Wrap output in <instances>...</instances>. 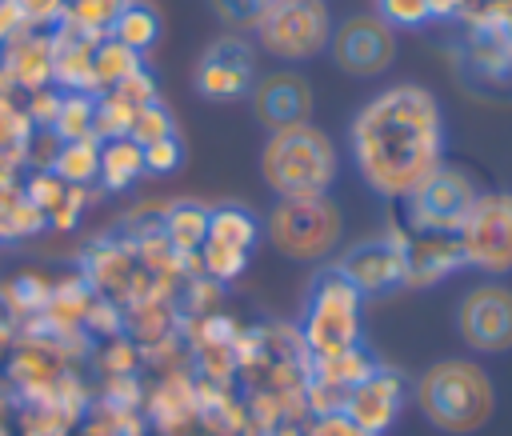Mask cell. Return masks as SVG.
Listing matches in <instances>:
<instances>
[{
  "label": "cell",
  "mask_w": 512,
  "mask_h": 436,
  "mask_svg": "<svg viewBox=\"0 0 512 436\" xmlns=\"http://www.w3.org/2000/svg\"><path fill=\"white\" fill-rule=\"evenodd\" d=\"M144 176V148L132 136L104 140L100 144V188L104 192H128Z\"/></svg>",
  "instance_id": "cell-19"
},
{
  "label": "cell",
  "mask_w": 512,
  "mask_h": 436,
  "mask_svg": "<svg viewBox=\"0 0 512 436\" xmlns=\"http://www.w3.org/2000/svg\"><path fill=\"white\" fill-rule=\"evenodd\" d=\"M124 4L128 0H64V12L56 20V28H68V32L88 36V40H104Z\"/></svg>",
  "instance_id": "cell-22"
},
{
  "label": "cell",
  "mask_w": 512,
  "mask_h": 436,
  "mask_svg": "<svg viewBox=\"0 0 512 436\" xmlns=\"http://www.w3.org/2000/svg\"><path fill=\"white\" fill-rule=\"evenodd\" d=\"M404 236L408 232H388L376 240H360L348 248L332 268L360 292V296H380L404 284Z\"/></svg>",
  "instance_id": "cell-12"
},
{
  "label": "cell",
  "mask_w": 512,
  "mask_h": 436,
  "mask_svg": "<svg viewBox=\"0 0 512 436\" xmlns=\"http://www.w3.org/2000/svg\"><path fill=\"white\" fill-rule=\"evenodd\" d=\"M464 268L456 232H408L404 236V288H428Z\"/></svg>",
  "instance_id": "cell-15"
},
{
  "label": "cell",
  "mask_w": 512,
  "mask_h": 436,
  "mask_svg": "<svg viewBox=\"0 0 512 436\" xmlns=\"http://www.w3.org/2000/svg\"><path fill=\"white\" fill-rule=\"evenodd\" d=\"M372 372H376V360H372L360 344L348 348V352H336V356L308 360V380L320 384V388H328V392H336L340 400H348V392H352L364 376H372Z\"/></svg>",
  "instance_id": "cell-18"
},
{
  "label": "cell",
  "mask_w": 512,
  "mask_h": 436,
  "mask_svg": "<svg viewBox=\"0 0 512 436\" xmlns=\"http://www.w3.org/2000/svg\"><path fill=\"white\" fill-rule=\"evenodd\" d=\"M304 436H368V432L360 424H352L344 412H324V416H312Z\"/></svg>",
  "instance_id": "cell-32"
},
{
  "label": "cell",
  "mask_w": 512,
  "mask_h": 436,
  "mask_svg": "<svg viewBox=\"0 0 512 436\" xmlns=\"http://www.w3.org/2000/svg\"><path fill=\"white\" fill-rule=\"evenodd\" d=\"M252 84H256V48L240 40V32H228L204 48L196 64V92L204 100L228 104V100L248 96Z\"/></svg>",
  "instance_id": "cell-11"
},
{
  "label": "cell",
  "mask_w": 512,
  "mask_h": 436,
  "mask_svg": "<svg viewBox=\"0 0 512 436\" xmlns=\"http://www.w3.org/2000/svg\"><path fill=\"white\" fill-rule=\"evenodd\" d=\"M360 328H364V296L336 272L324 268L304 300V320H300V340L308 360L320 356H336L360 344Z\"/></svg>",
  "instance_id": "cell-5"
},
{
  "label": "cell",
  "mask_w": 512,
  "mask_h": 436,
  "mask_svg": "<svg viewBox=\"0 0 512 436\" xmlns=\"http://www.w3.org/2000/svg\"><path fill=\"white\" fill-rule=\"evenodd\" d=\"M260 228L280 256L296 264H320L340 248L344 216L332 196H292L276 200Z\"/></svg>",
  "instance_id": "cell-4"
},
{
  "label": "cell",
  "mask_w": 512,
  "mask_h": 436,
  "mask_svg": "<svg viewBox=\"0 0 512 436\" xmlns=\"http://www.w3.org/2000/svg\"><path fill=\"white\" fill-rule=\"evenodd\" d=\"M160 236H164V244H168L176 256L196 260V252H200V244H204V236H208V208H200V204H192V200L172 204V208L164 212Z\"/></svg>",
  "instance_id": "cell-20"
},
{
  "label": "cell",
  "mask_w": 512,
  "mask_h": 436,
  "mask_svg": "<svg viewBox=\"0 0 512 436\" xmlns=\"http://www.w3.org/2000/svg\"><path fill=\"white\" fill-rule=\"evenodd\" d=\"M472 200H476L472 176L460 172V168H452V164H440V168L404 200L408 228H412V232H456Z\"/></svg>",
  "instance_id": "cell-10"
},
{
  "label": "cell",
  "mask_w": 512,
  "mask_h": 436,
  "mask_svg": "<svg viewBox=\"0 0 512 436\" xmlns=\"http://www.w3.org/2000/svg\"><path fill=\"white\" fill-rule=\"evenodd\" d=\"M348 156L380 200L404 204L444 164V108L436 92L400 80L368 96L348 124Z\"/></svg>",
  "instance_id": "cell-1"
},
{
  "label": "cell",
  "mask_w": 512,
  "mask_h": 436,
  "mask_svg": "<svg viewBox=\"0 0 512 436\" xmlns=\"http://www.w3.org/2000/svg\"><path fill=\"white\" fill-rule=\"evenodd\" d=\"M376 16L392 28V32H416L432 20L428 0H376Z\"/></svg>",
  "instance_id": "cell-26"
},
{
  "label": "cell",
  "mask_w": 512,
  "mask_h": 436,
  "mask_svg": "<svg viewBox=\"0 0 512 436\" xmlns=\"http://www.w3.org/2000/svg\"><path fill=\"white\" fill-rule=\"evenodd\" d=\"M336 176H340V152H336V140L320 124L304 120V124L268 132L260 148V180L268 184L276 200L328 196Z\"/></svg>",
  "instance_id": "cell-3"
},
{
  "label": "cell",
  "mask_w": 512,
  "mask_h": 436,
  "mask_svg": "<svg viewBox=\"0 0 512 436\" xmlns=\"http://www.w3.org/2000/svg\"><path fill=\"white\" fill-rule=\"evenodd\" d=\"M252 112L256 120L276 132V128H288V124H304L312 120V84L300 76V72H268V76H256L252 84Z\"/></svg>",
  "instance_id": "cell-13"
},
{
  "label": "cell",
  "mask_w": 512,
  "mask_h": 436,
  "mask_svg": "<svg viewBox=\"0 0 512 436\" xmlns=\"http://www.w3.org/2000/svg\"><path fill=\"white\" fill-rule=\"evenodd\" d=\"M180 164H184V148H180L176 136H164V140H156V144H144V172L168 176V172H176Z\"/></svg>",
  "instance_id": "cell-29"
},
{
  "label": "cell",
  "mask_w": 512,
  "mask_h": 436,
  "mask_svg": "<svg viewBox=\"0 0 512 436\" xmlns=\"http://www.w3.org/2000/svg\"><path fill=\"white\" fill-rule=\"evenodd\" d=\"M428 12L432 20H456L464 16V0H428Z\"/></svg>",
  "instance_id": "cell-33"
},
{
  "label": "cell",
  "mask_w": 512,
  "mask_h": 436,
  "mask_svg": "<svg viewBox=\"0 0 512 436\" xmlns=\"http://www.w3.org/2000/svg\"><path fill=\"white\" fill-rule=\"evenodd\" d=\"M112 96H120L128 108H144V104H156L160 100V92H156V76L140 64L132 76H124L116 88H112Z\"/></svg>",
  "instance_id": "cell-28"
},
{
  "label": "cell",
  "mask_w": 512,
  "mask_h": 436,
  "mask_svg": "<svg viewBox=\"0 0 512 436\" xmlns=\"http://www.w3.org/2000/svg\"><path fill=\"white\" fill-rule=\"evenodd\" d=\"M400 408H404V380L384 364H376V372L364 376L344 400V416L360 424L368 436H384L396 424Z\"/></svg>",
  "instance_id": "cell-14"
},
{
  "label": "cell",
  "mask_w": 512,
  "mask_h": 436,
  "mask_svg": "<svg viewBox=\"0 0 512 436\" xmlns=\"http://www.w3.org/2000/svg\"><path fill=\"white\" fill-rule=\"evenodd\" d=\"M0 68L24 92H40L52 84V28H24L8 44H0Z\"/></svg>",
  "instance_id": "cell-16"
},
{
  "label": "cell",
  "mask_w": 512,
  "mask_h": 436,
  "mask_svg": "<svg viewBox=\"0 0 512 436\" xmlns=\"http://www.w3.org/2000/svg\"><path fill=\"white\" fill-rule=\"evenodd\" d=\"M456 332L472 352H512V288L500 280L468 288L456 304Z\"/></svg>",
  "instance_id": "cell-8"
},
{
  "label": "cell",
  "mask_w": 512,
  "mask_h": 436,
  "mask_svg": "<svg viewBox=\"0 0 512 436\" xmlns=\"http://www.w3.org/2000/svg\"><path fill=\"white\" fill-rule=\"evenodd\" d=\"M12 4L24 12L28 28H56V20L64 12V0H12Z\"/></svg>",
  "instance_id": "cell-31"
},
{
  "label": "cell",
  "mask_w": 512,
  "mask_h": 436,
  "mask_svg": "<svg viewBox=\"0 0 512 436\" xmlns=\"http://www.w3.org/2000/svg\"><path fill=\"white\" fill-rule=\"evenodd\" d=\"M412 400L420 416L448 436H472L496 412L492 376L476 360H464V356L428 364L412 384Z\"/></svg>",
  "instance_id": "cell-2"
},
{
  "label": "cell",
  "mask_w": 512,
  "mask_h": 436,
  "mask_svg": "<svg viewBox=\"0 0 512 436\" xmlns=\"http://www.w3.org/2000/svg\"><path fill=\"white\" fill-rule=\"evenodd\" d=\"M108 36L116 40V44H124V48H132L136 56H144L156 40H160V12L152 8V4H140V0H128L120 12H116V20H112V28H108Z\"/></svg>",
  "instance_id": "cell-21"
},
{
  "label": "cell",
  "mask_w": 512,
  "mask_h": 436,
  "mask_svg": "<svg viewBox=\"0 0 512 436\" xmlns=\"http://www.w3.org/2000/svg\"><path fill=\"white\" fill-rule=\"evenodd\" d=\"M140 68V56L132 52V48H124V44H116L112 36H104V40H96V48H92V84H96V96L100 92H112L124 76H132Z\"/></svg>",
  "instance_id": "cell-24"
},
{
  "label": "cell",
  "mask_w": 512,
  "mask_h": 436,
  "mask_svg": "<svg viewBox=\"0 0 512 436\" xmlns=\"http://www.w3.org/2000/svg\"><path fill=\"white\" fill-rule=\"evenodd\" d=\"M52 176H60L64 184L72 188H88L96 176H100V140H72V144H60L52 168Z\"/></svg>",
  "instance_id": "cell-23"
},
{
  "label": "cell",
  "mask_w": 512,
  "mask_h": 436,
  "mask_svg": "<svg viewBox=\"0 0 512 436\" xmlns=\"http://www.w3.org/2000/svg\"><path fill=\"white\" fill-rule=\"evenodd\" d=\"M332 28L336 24L328 12V0H268L252 36L260 52L284 64H300V60L328 52Z\"/></svg>",
  "instance_id": "cell-6"
},
{
  "label": "cell",
  "mask_w": 512,
  "mask_h": 436,
  "mask_svg": "<svg viewBox=\"0 0 512 436\" xmlns=\"http://www.w3.org/2000/svg\"><path fill=\"white\" fill-rule=\"evenodd\" d=\"M260 236H264V228H260V220H256L252 208H244V204L208 208V236H204V244H216V248L252 256V248L260 244Z\"/></svg>",
  "instance_id": "cell-17"
},
{
  "label": "cell",
  "mask_w": 512,
  "mask_h": 436,
  "mask_svg": "<svg viewBox=\"0 0 512 436\" xmlns=\"http://www.w3.org/2000/svg\"><path fill=\"white\" fill-rule=\"evenodd\" d=\"M140 148L144 144H156V140H164V136H176L172 132V112L156 100V104H144V108H136V120H132V132H128Z\"/></svg>",
  "instance_id": "cell-27"
},
{
  "label": "cell",
  "mask_w": 512,
  "mask_h": 436,
  "mask_svg": "<svg viewBox=\"0 0 512 436\" xmlns=\"http://www.w3.org/2000/svg\"><path fill=\"white\" fill-rule=\"evenodd\" d=\"M464 268L484 272L488 280H500L512 272V192L492 188L476 192L468 204L460 228H456Z\"/></svg>",
  "instance_id": "cell-7"
},
{
  "label": "cell",
  "mask_w": 512,
  "mask_h": 436,
  "mask_svg": "<svg viewBox=\"0 0 512 436\" xmlns=\"http://www.w3.org/2000/svg\"><path fill=\"white\" fill-rule=\"evenodd\" d=\"M328 56L340 72H348L356 80L384 76L396 60V32L376 12H356L332 28Z\"/></svg>",
  "instance_id": "cell-9"
},
{
  "label": "cell",
  "mask_w": 512,
  "mask_h": 436,
  "mask_svg": "<svg viewBox=\"0 0 512 436\" xmlns=\"http://www.w3.org/2000/svg\"><path fill=\"white\" fill-rule=\"evenodd\" d=\"M264 4L268 0H212V12L228 24V28H256V20H260V12H264Z\"/></svg>",
  "instance_id": "cell-30"
},
{
  "label": "cell",
  "mask_w": 512,
  "mask_h": 436,
  "mask_svg": "<svg viewBox=\"0 0 512 436\" xmlns=\"http://www.w3.org/2000/svg\"><path fill=\"white\" fill-rule=\"evenodd\" d=\"M92 124H96V96L92 92H64L60 96V112L52 120V132L60 136V144L96 140L92 136Z\"/></svg>",
  "instance_id": "cell-25"
}]
</instances>
